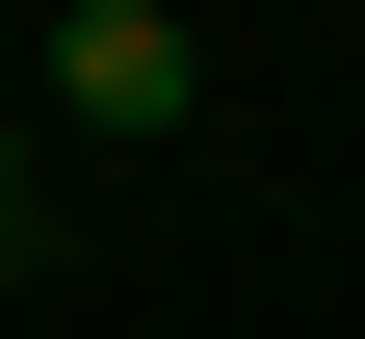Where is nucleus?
I'll use <instances>...</instances> for the list:
<instances>
[{"label":"nucleus","instance_id":"1","mask_svg":"<svg viewBox=\"0 0 365 339\" xmlns=\"http://www.w3.org/2000/svg\"><path fill=\"white\" fill-rule=\"evenodd\" d=\"M26 79H53V131H182V105H209V53H182V0H78V26H53Z\"/></svg>","mask_w":365,"mask_h":339},{"label":"nucleus","instance_id":"2","mask_svg":"<svg viewBox=\"0 0 365 339\" xmlns=\"http://www.w3.org/2000/svg\"><path fill=\"white\" fill-rule=\"evenodd\" d=\"M0 287H26V131H0Z\"/></svg>","mask_w":365,"mask_h":339}]
</instances>
